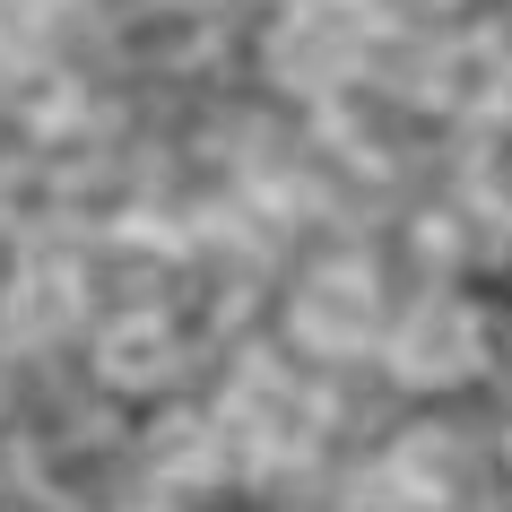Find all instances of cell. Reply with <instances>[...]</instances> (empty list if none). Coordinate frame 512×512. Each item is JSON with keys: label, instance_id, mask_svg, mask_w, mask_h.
Instances as JSON below:
<instances>
[{"label": "cell", "instance_id": "obj_2", "mask_svg": "<svg viewBox=\"0 0 512 512\" xmlns=\"http://www.w3.org/2000/svg\"><path fill=\"white\" fill-rule=\"evenodd\" d=\"M382 356H391V374H400V382L443 391V382H469L486 365V339H478V313H469V304L426 296V304H408L400 322H391Z\"/></svg>", "mask_w": 512, "mask_h": 512}, {"label": "cell", "instance_id": "obj_6", "mask_svg": "<svg viewBox=\"0 0 512 512\" xmlns=\"http://www.w3.org/2000/svg\"><path fill=\"white\" fill-rule=\"evenodd\" d=\"M426 96L443 113H460V122L504 113L512 105V53H504V35H452V44L434 53V70H426Z\"/></svg>", "mask_w": 512, "mask_h": 512}, {"label": "cell", "instance_id": "obj_3", "mask_svg": "<svg viewBox=\"0 0 512 512\" xmlns=\"http://www.w3.org/2000/svg\"><path fill=\"white\" fill-rule=\"evenodd\" d=\"M296 339L313 356H356L382 339V287L356 261H330L296 287Z\"/></svg>", "mask_w": 512, "mask_h": 512}, {"label": "cell", "instance_id": "obj_1", "mask_svg": "<svg viewBox=\"0 0 512 512\" xmlns=\"http://www.w3.org/2000/svg\"><path fill=\"white\" fill-rule=\"evenodd\" d=\"M226 434L243 443L252 469H287L322 443V400L304 382H287L278 365H243L235 391H226Z\"/></svg>", "mask_w": 512, "mask_h": 512}, {"label": "cell", "instance_id": "obj_5", "mask_svg": "<svg viewBox=\"0 0 512 512\" xmlns=\"http://www.w3.org/2000/svg\"><path fill=\"white\" fill-rule=\"evenodd\" d=\"M87 313V287L70 261H18L9 270V287H0V330L18 339V348H53V339H70Z\"/></svg>", "mask_w": 512, "mask_h": 512}, {"label": "cell", "instance_id": "obj_7", "mask_svg": "<svg viewBox=\"0 0 512 512\" xmlns=\"http://www.w3.org/2000/svg\"><path fill=\"white\" fill-rule=\"evenodd\" d=\"M183 365V330L165 322V313H122V322H105V339H96V374L122 382V391H148V382H165Z\"/></svg>", "mask_w": 512, "mask_h": 512}, {"label": "cell", "instance_id": "obj_4", "mask_svg": "<svg viewBox=\"0 0 512 512\" xmlns=\"http://www.w3.org/2000/svg\"><path fill=\"white\" fill-rule=\"evenodd\" d=\"M356 61H365V35H356V18L339 9V0H322V9H296V18L270 35V70H278L287 87H304V96L348 87V79H356Z\"/></svg>", "mask_w": 512, "mask_h": 512}, {"label": "cell", "instance_id": "obj_8", "mask_svg": "<svg viewBox=\"0 0 512 512\" xmlns=\"http://www.w3.org/2000/svg\"><path fill=\"white\" fill-rule=\"evenodd\" d=\"M148 469H157L165 486H209L217 478V426L209 417H165V426L148 434Z\"/></svg>", "mask_w": 512, "mask_h": 512}]
</instances>
